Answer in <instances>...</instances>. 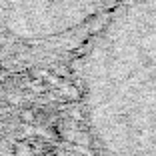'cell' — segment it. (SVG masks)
<instances>
[{"mask_svg": "<svg viewBox=\"0 0 156 156\" xmlns=\"http://www.w3.org/2000/svg\"><path fill=\"white\" fill-rule=\"evenodd\" d=\"M118 0H0V40L38 46L80 32Z\"/></svg>", "mask_w": 156, "mask_h": 156, "instance_id": "cell-1", "label": "cell"}]
</instances>
